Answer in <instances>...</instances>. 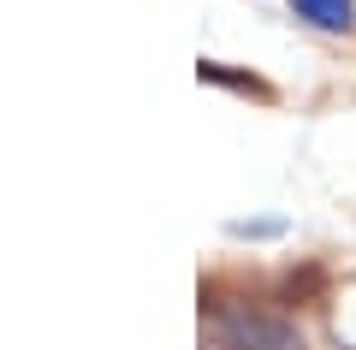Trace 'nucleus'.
<instances>
[{"label": "nucleus", "instance_id": "1", "mask_svg": "<svg viewBox=\"0 0 356 350\" xmlns=\"http://www.w3.org/2000/svg\"><path fill=\"white\" fill-rule=\"evenodd\" d=\"M208 350H303V338L280 315H261L250 303H220L208 315Z\"/></svg>", "mask_w": 356, "mask_h": 350}, {"label": "nucleus", "instance_id": "2", "mask_svg": "<svg viewBox=\"0 0 356 350\" xmlns=\"http://www.w3.org/2000/svg\"><path fill=\"white\" fill-rule=\"evenodd\" d=\"M291 6L321 30H350L356 24V0H291Z\"/></svg>", "mask_w": 356, "mask_h": 350}, {"label": "nucleus", "instance_id": "3", "mask_svg": "<svg viewBox=\"0 0 356 350\" xmlns=\"http://www.w3.org/2000/svg\"><path fill=\"white\" fill-rule=\"evenodd\" d=\"M202 77H208V83H232V89H250V95H267V89L255 83V77H238V72H226V65H202Z\"/></svg>", "mask_w": 356, "mask_h": 350}]
</instances>
